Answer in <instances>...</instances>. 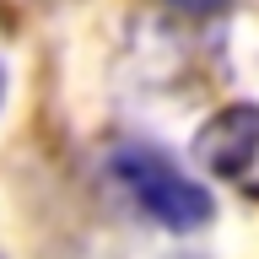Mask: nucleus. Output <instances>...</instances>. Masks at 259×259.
I'll return each mask as SVG.
<instances>
[{"label":"nucleus","instance_id":"obj_1","mask_svg":"<svg viewBox=\"0 0 259 259\" xmlns=\"http://www.w3.org/2000/svg\"><path fill=\"white\" fill-rule=\"evenodd\" d=\"M108 167L119 178V189L135 200V210L151 216L157 227H167V232H200L216 216L210 189L194 184L189 173H178V162L157 146H119Z\"/></svg>","mask_w":259,"mask_h":259},{"label":"nucleus","instance_id":"obj_4","mask_svg":"<svg viewBox=\"0 0 259 259\" xmlns=\"http://www.w3.org/2000/svg\"><path fill=\"white\" fill-rule=\"evenodd\" d=\"M0 97H6V65H0Z\"/></svg>","mask_w":259,"mask_h":259},{"label":"nucleus","instance_id":"obj_2","mask_svg":"<svg viewBox=\"0 0 259 259\" xmlns=\"http://www.w3.org/2000/svg\"><path fill=\"white\" fill-rule=\"evenodd\" d=\"M259 157V103H227L194 135V162L216 178H243Z\"/></svg>","mask_w":259,"mask_h":259},{"label":"nucleus","instance_id":"obj_3","mask_svg":"<svg viewBox=\"0 0 259 259\" xmlns=\"http://www.w3.org/2000/svg\"><path fill=\"white\" fill-rule=\"evenodd\" d=\"M167 6H173V11H189V16H216L227 0H167Z\"/></svg>","mask_w":259,"mask_h":259}]
</instances>
